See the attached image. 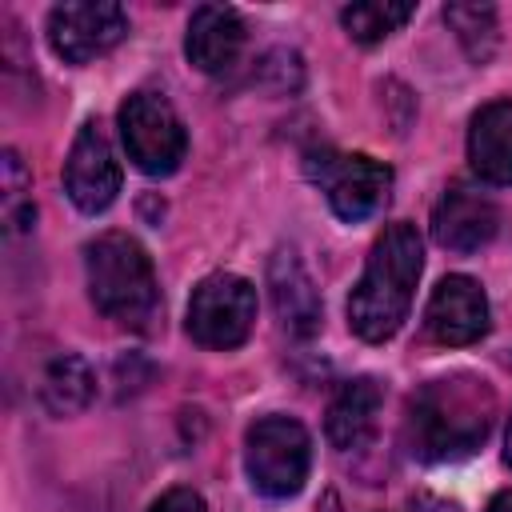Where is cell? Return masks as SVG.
Returning a JSON list of instances; mask_svg holds the SVG:
<instances>
[{"mask_svg": "<svg viewBox=\"0 0 512 512\" xmlns=\"http://www.w3.org/2000/svg\"><path fill=\"white\" fill-rule=\"evenodd\" d=\"M424 328L444 348L476 344L488 332V300H484V288L472 276H444L432 288V296H428Z\"/></svg>", "mask_w": 512, "mask_h": 512, "instance_id": "10", "label": "cell"}, {"mask_svg": "<svg viewBox=\"0 0 512 512\" xmlns=\"http://www.w3.org/2000/svg\"><path fill=\"white\" fill-rule=\"evenodd\" d=\"M120 140L128 160L148 176H168L188 152V132L160 92H132L120 104Z\"/></svg>", "mask_w": 512, "mask_h": 512, "instance_id": "5", "label": "cell"}, {"mask_svg": "<svg viewBox=\"0 0 512 512\" xmlns=\"http://www.w3.org/2000/svg\"><path fill=\"white\" fill-rule=\"evenodd\" d=\"M312 464V440L300 420L292 416H264L244 436V468L252 476V488L284 500L296 496L308 480Z\"/></svg>", "mask_w": 512, "mask_h": 512, "instance_id": "4", "label": "cell"}, {"mask_svg": "<svg viewBox=\"0 0 512 512\" xmlns=\"http://www.w3.org/2000/svg\"><path fill=\"white\" fill-rule=\"evenodd\" d=\"M32 176L28 168L20 164V156L8 148L4 160H0V208H4V228L8 232H20L32 224Z\"/></svg>", "mask_w": 512, "mask_h": 512, "instance_id": "19", "label": "cell"}, {"mask_svg": "<svg viewBox=\"0 0 512 512\" xmlns=\"http://www.w3.org/2000/svg\"><path fill=\"white\" fill-rule=\"evenodd\" d=\"M496 420V392L476 372H452L428 380L408 400L404 436L420 460H460L472 456Z\"/></svg>", "mask_w": 512, "mask_h": 512, "instance_id": "1", "label": "cell"}, {"mask_svg": "<svg viewBox=\"0 0 512 512\" xmlns=\"http://www.w3.org/2000/svg\"><path fill=\"white\" fill-rule=\"evenodd\" d=\"M420 268H424V248H420L416 228L404 220L388 224L376 236L364 276L356 280L348 296V324L360 340L380 344L408 320Z\"/></svg>", "mask_w": 512, "mask_h": 512, "instance_id": "2", "label": "cell"}, {"mask_svg": "<svg viewBox=\"0 0 512 512\" xmlns=\"http://www.w3.org/2000/svg\"><path fill=\"white\" fill-rule=\"evenodd\" d=\"M488 512H512V488H508V492H500V496L488 504Z\"/></svg>", "mask_w": 512, "mask_h": 512, "instance_id": "21", "label": "cell"}, {"mask_svg": "<svg viewBox=\"0 0 512 512\" xmlns=\"http://www.w3.org/2000/svg\"><path fill=\"white\" fill-rule=\"evenodd\" d=\"M504 460L512 464V420H508V436H504Z\"/></svg>", "mask_w": 512, "mask_h": 512, "instance_id": "22", "label": "cell"}, {"mask_svg": "<svg viewBox=\"0 0 512 512\" xmlns=\"http://www.w3.org/2000/svg\"><path fill=\"white\" fill-rule=\"evenodd\" d=\"M444 20L460 36L464 52L476 64H484L492 56V48H496V8L492 4H448Z\"/></svg>", "mask_w": 512, "mask_h": 512, "instance_id": "18", "label": "cell"}, {"mask_svg": "<svg viewBox=\"0 0 512 512\" xmlns=\"http://www.w3.org/2000/svg\"><path fill=\"white\" fill-rule=\"evenodd\" d=\"M380 408H384V392H380L376 380L360 376V380L340 384V392L332 396L328 416H324L328 444L340 448V452H356V448H364V444L376 436Z\"/></svg>", "mask_w": 512, "mask_h": 512, "instance_id": "13", "label": "cell"}, {"mask_svg": "<svg viewBox=\"0 0 512 512\" xmlns=\"http://www.w3.org/2000/svg\"><path fill=\"white\" fill-rule=\"evenodd\" d=\"M412 16V4H396V0H360V4H348L340 12V24L352 40L360 44H376L384 36H392L404 20Z\"/></svg>", "mask_w": 512, "mask_h": 512, "instance_id": "17", "label": "cell"}, {"mask_svg": "<svg viewBox=\"0 0 512 512\" xmlns=\"http://www.w3.org/2000/svg\"><path fill=\"white\" fill-rule=\"evenodd\" d=\"M36 396L52 416H72L80 408H88V400L96 396V376L88 368L84 356L76 352H56L40 376H36Z\"/></svg>", "mask_w": 512, "mask_h": 512, "instance_id": "16", "label": "cell"}, {"mask_svg": "<svg viewBox=\"0 0 512 512\" xmlns=\"http://www.w3.org/2000/svg\"><path fill=\"white\" fill-rule=\"evenodd\" d=\"M128 36V12L112 0L56 4L48 12V44L68 64H88Z\"/></svg>", "mask_w": 512, "mask_h": 512, "instance_id": "8", "label": "cell"}, {"mask_svg": "<svg viewBox=\"0 0 512 512\" xmlns=\"http://www.w3.org/2000/svg\"><path fill=\"white\" fill-rule=\"evenodd\" d=\"M496 228H500L496 204L468 184H452L432 208V236L448 252H476L496 236Z\"/></svg>", "mask_w": 512, "mask_h": 512, "instance_id": "11", "label": "cell"}, {"mask_svg": "<svg viewBox=\"0 0 512 512\" xmlns=\"http://www.w3.org/2000/svg\"><path fill=\"white\" fill-rule=\"evenodd\" d=\"M268 284H272V304L280 324L292 336H312L320 328V296L312 288V276L296 260V252L280 248L268 264Z\"/></svg>", "mask_w": 512, "mask_h": 512, "instance_id": "15", "label": "cell"}, {"mask_svg": "<svg viewBox=\"0 0 512 512\" xmlns=\"http://www.w3.org/2000/svg\"><path fill=\"white\" fill-rule=\"evenodd\" d=\"M84 276H88V296L92 304L136 332H148L156 312H160V288L148 252L124 236V232H104L84 248Z\"/></svg>", "mask_w": 512, "mask_h": 512, "instance_id": "3", "label": "cell"}, {"mask_svg": "<svg viewBox=\"0 0 512 512\" xmlns=\"http://www.w3.org/2000/svg\"><path fill=\"white\" fill-rule=\"evenodd\" d=\"M148 512H208V504L192 488H168L160 500H152Z\"/></svg>", "mask_w": 512, "mask_h": 512, "instance_id": "20", "label": "cell"}, {"mask_svg": "<svg viewBox=\"0 0 512 512\" xmlns=\"http://www.w3.org/2000/svg\"><path fill=\"white\" fill-rule=\"evenodd\" d=\"M468 160L484 184H512V100H492L472 116Z\"/></svg>", "mask_w": 512, "mask_h": 512, "instance_id": "14", "label": "cell"}, {"mask_svg": "<svg viewBox=\"0 0 512 512\" xmlns=\"http://www.w3.org/2000/svg\"><path fill=\"white\" fill-rule=\"evenodd\" d=\"M308 176L328 196L332 212L348 224L380 212L388 200V188H392V168L364 152H312Z\"/></svg>", "mask_w": 512, "mask_h": 512, "instance_id": "7", "label": "cell"}, {"mask_svg": "<svg viewBox=\"0 0 512 512\" xmlns=\"http://www.w3.org/2000/svg\"><path fill=\"white\" fill-rule=\"evenodd\" d=\"M240 48H244V20L236 8L204 4L192 12L188 36H184V56L200 72H208V76L228 72L240 60Z\"/></svg>", "mask_w": 512, "mask_h": 512, "instance_id": "12", "label": "cell"}, {"mask_svg": "<svg viewBox=\"0 0 512 512\" xmlns=\"http://www.w3.org/2000/svg\"><path fill=\"white\" fill-rule=\"evenodd\" d=\"M256 324V288L236 272H212L192 288L188 336L204 348H236Z\"/></svg>", "mask_w": 512, "mask_h": 512, "instance_id": "6", "label": "cell"}, {"mask_svg": "<svg viewBox=\"0 0 512 512\" xmlns=\"http://www.w3.org/2000/svg\"><path fill=\"white\" fill-rule=\"evenodd\" d=\"M64 192L80 212H104L120 192V164H116V152L96 120H88L68 148Z\"/></svg>", "mask_w": 512, "mask_h": 512, "instance_id": "9", "label": "cell"}]
</instances>
